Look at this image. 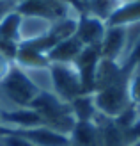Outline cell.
<instances>
[{
    "label": "cell",
    "instance_id": "1",
    "mask_svg": "<svg viewBox=\"0 0 140 146\" xmlns=\"http://www.w3.org/2000/svg\"><path fill=\"white\" fill-rule=\"evenodd\" d=\"M39 93L41 91L30 82L25 71L12 64L7 77L0 82V111L30 107Z\"/></svg>",
    "mask_w": 140,
    "mask_h": 146
},
{
    "label": "cell",
    "instance_id": "2",
    "mask_svg": "<svg viewBox=\"0 0 140 146\" xmlns=\"http://www.w3.org/2000/svg\"><path fill=\"white\" fill-rule=\"evenodd\" d=\"M30 109H34L41 116L46 127L53 128L58 134L71 135L73 128L76 125V119L71 112L69 104L60 102L53 93H39L30 104Z\"/></svg>",
    "mask_w": 140,
    "mask_h": 146
},
{
    "label": "cell",
    "instance_id": "3",
    "mask_svg": "<svg viewBox=\"0 0 140 146\" xmlns=\"http://www.w3.org/2000/svg\"><path fill=\"white\" fill-rule=\"evenodd\" d=\"M51 75V93L66 104H71L75 98L83 94V84L80 73L73 62H50Z\"/></svg>",
    "mask_w": 140,
    "mask_h": 146
},
{
    "label": "cell",
    "instance_id": "4",
    "mask_svg": "<svg viewBox=\"0 0 140 146\" xmlns=\"http://www.w3.org/2000/svg\"><path fill=\"white\" fill-rule=\"evenodd\" d=\"M126 82L128 80L114 84V86H108V87H103V89H98V91L92 93L98 114L115 119L131 107L128 89H126Z\"/></svg>",
    "mask_w": 140,
    "mask_h": 146
},
{
    "label": "cell",
    "instance_id": "5",
    "mask_svg": "<svg viewBox=\"0 0 140 146\" xmlns=\"http://www.w3.org/2000/svg\"><path fill=\"white\" fill-rule=\"evenodd\" d=\"M16 11L21 16H39L50 21H57L66 16H78L80 11L62 0H21L16 4Z\"/></svg>",
    "mask_w": 140,
    "mask_h": 146
},
{
    "label": "cell",
    "instance_id": "6",
    "mask_svg": "<svg viewBox=\"0 0 140 146\" xmlns=\"http://www.w3.org/2000/svg\"><path fill=\"white\" fill-rule=\"evenodd\" d=\"M105 31H106V23L103 20L94 18L87 13H80L75 38L83 46H99L103 36H105Z\"/></svg>",
    "mask_w": 140,
    "mask_h": 146
},
{
    "label": "cell",
    "instance_id": "7",
    "mask_svg": "<svg viewBox=\"0 0 140 146\" xmlns=\"http://www.w3.org/2000/svg\"><path fill=\"white\" fill-rule=\"evenodd\" d=\"M45 125L41 116L30 107H20L11 111H0V127L5 130H25Z\"/></svg>",
    "mask_w": 140,
    "mask_h": 146
},
{
    "label": "cell",
    "instance_id": "8",
    "mask_svg": "<svg viewBox=\"0 0 140 146\" xmlns=\"http://www.w3.org/2000/svg\"><path fill=\"white\" fill-rule=\"evenodd\" d=\"M99 61H101L99 46H83V50L73 62L80 73L85 93L94 91V77H96V70H98Z\"/></svg>",
    "mask_w": 140,
    "mask_h": 146
},
{
    "label": "cell",
    "instance_id": "9",
    "mask_svg": "<svg viewBox=\"0 0 140 146\" xmlns=\"http://www.w3.org/2000/svg\"><path fill=\"white\" fill-rule=\"evenodd\" d=\"M124 43H126V27L122 25H106L105 36L99 45V54L103 59L115 61L119 64L122 52H124Z\"/></svg>",
    "mask_w": 140,
    "mask_h": 146
},
{
    "label": "cell",
    "instance_id": "10",
    "mask_svg": "<svg viewBox=\"0 0 140 146\" xmlns=\"http://www.w3.org/2000/svg\"><path fill=\"white\" fill-rule=\"evenodd\" d=\"M18 132L20 135L27 137L34 146H71L69 135L58 134L53 128H50L46 125L34 127V128H25V130H12Z\"/></svg>",
    "mask_w": 140,
    "mask_h": 146
},
{
    "label": "cell",
    "instance_id": "11",
    "mask_svg": "<svg viewBox=\"0 0 140 146\" xmlns=\"http://www.w3.org/2000/svg\"><path fill=\"white\" fill-rule=\"evenodd\" d=\"M128 75L129 73L124 71L115 61L103 59L101 57L98 70H96V77H94V91L108 87V86H114V84H119V82H124V80H128Z\"/></svg>",
    "mask_w": 140,
    "mask_h": 146
},
{
    "label": "cell",
    "instance_id": "12",
    "mask_svg": "<svg viewBox=\"0 0 140 146\" xmlns=\"http://www.w3.org/2000/svg\"><path fill=\"white\" fill-rule=\"evenodd\" d=\"M51 23L46 18L39 16H21L20 21V45L21 43H32L46 36L51 29Z\"/></svg>",
    "mask_w": 140,
    "mask_h": 146
},
{
    "label": "cell",
    "instance_id": "13",
    "mask_svg": "<svg viewBox=\"0 0 140 146\" xmlns=\"http://www.w3.org/2000/svg\"><path fill=\"white\" fill-rule=\"evenodd\" d=\"M82 50L83 45L75 36H71L64 41H58L50 52H46V59L48 62H75V59L80 55Z\"/></svg>",
    "mask_w": 140,
    "mask_h": 146
},
{
    "label": "cell",
    "instance_id": "14",
    "mask_svg": "<svg viewBox=\"0 0 140 146\" xmlns=\"http://www.w3.org/2000/svg\"><path fill=\"white\" fill-rule=\"evenodd\" d=\"M69 139L71 146H101L99 127L94 121H76Z\"/></svg>",
    "mask_w": 140,
    "mask_h": 146
},
{
    "label": "cell",
    "instance_id": "15",
    "mask_svg": "<svg viewBox=\"0 0 140 146\" xmlns=\"http://www.w3.org/2000/svg\"><path fill=\"white\" fill-rule=\"evenodd\" d=\"M140 21V0H128L117 5L112 16L106 20V25H131Z\"/></svg>",
    "mask_w": 140,
    "mask_h": 146
},
{
    "label": "cell",
    "instance_id": "16",
    "mask_svg": "<svg viewBox=\"0 0 140 146\" xmlns=\"http://www.w3.org/2000/svg\"><path fill=\"white\" fill-rule=\"evenodd\" d=\"M14 64L21 70H30V68H43V66H50V62L46 59L45 54L37 52L35 48L28 46V45H20L18 52H16V59Z\"/></svg>",
    "mask_w": 140,
    "mask_h": 146
},
{
    "label": "cell",
    "instance_id": "17",
    "mask_svg": "<svg viewBox=\"0 0 140 146\" xmlns=\"http://www.w3.org/2000/svg\"><path fill=\"white\" fill-rule=\"evenodd\" d=\"M69 107H71V112H73L76 121H94L96 114H98L96 105H94L92 93L80 94L78 98H75L69 104Z\"/></svg>",
    "mask_w": 140,
    "mask_h": 146
},
{
    "label": "cell",
    "instance_id": "18",
    "mask_svg": "<svg viewBox=\"0 0 140 146\" xmlns=\"http://www.w3.org/2000/svg\"><path fill=\"white\" fill-rule=\"evenodd\" d=\"M20 21H21V14L16 9L7 13L0 20V39L20 43Z\"/></svg>",
    "mask_w": 140,
    "mask_h": 146
},
{
    "label": "cell",
    "instance_id": "19",
    "mask_svg": "<svg viewBox=\"0 0 140 146\" xmlns=\"http://www.w3.org/2000/svg\"><path fill=\"white\" fill-rule=\"evenodd\" d=\"M121 2L117 0H87L83 5V13L91 14L94 18H99L106 23V20L112 16V13L117 9Z\"/></svg>",
    "mask_w": 140,
    "mask_h": 146
},
{
    "label": "cell",
    "instance_id": "20",
    "mask_svg": "<svg viewBox=\"0 0 140 146\" xmlns=\"http://www.w3.org/2000/svg\"><path fill=\"white\" fill-rule=\"evenodd\" d=\"M25 75L30 78V82L37 87L41 93H51V75H50V66L43 68H30L23 70Z\"/></svg>",
    "mask_w": 140,
    "mask_h": 146
},
{
    "label": "cell",
    "instance_id": "21",
    "mask_svg": "<svg viewBox=\"0 0 140 146\" xmlns=\"http://www.w3.org/2000/svg\"><path fill=\"white\" fill-rule=\"evenodd\" d=\"M126 89H128V96H129L131 105L140 107V75H137L135 71H129Z\"/></svg>",
    "mask_w": 140,
    "mask_h": 146
},
{
    "label": "cell",
    "instance_id": "22",
    "mask_svg": "<svg viewBox=\"0 0 140 146\" xmlns=\"http://www.w3.org/2000/svg\"><path fill=\"white\" fill-rule=\"evenodd\" d=\"M0 146H34L27 137L20 135L18 132H12V130H5V132L0 135Z\"/></svg>",
    "mask_w": 140,
    "mask_h": 146
},
{
    "label": "cell",
    "instance_id": "23",
    "mask_svg": "<svg viewBox=\"0 0 140 146\" xmlns=\"http://www.w3.org/2000/svg\"><path fill=\"white\" fill-rule=\"evenodd\" d=\"M137 64H140V38L137 39V43L133 45V48L129 50V54H128L126 59H124V62H122L121 68H122L124 71L129 73L131 70L137 66Z\"/></svg>",
    "mask_w": 140,
    "mask_h": 146
},
{
    "label": "cell",
    "instance_id": "24",
    "mask_svg": "<svg viewBox=\"0 0 140 146\" xmlns=\"http://www.w3.org/2000/svg\"><path fill=\"white\" fill-rule=\"evenodd\" d=\"M18 46H20V43L7 41V39H0V55H4L5 59H9V61L14 62V59H16V52H18Z\"/></svg>",
    "mask_w": 140,
    "mask_h": 146
},
{
    "label": "cell",
    "instance_id": "25",
    "mask_svg": "<svg viewBox=\"0 0 140 146\" xmlns=\"http://www.w3.org/2000/svg\"><path fill=\"white\" fill-rule=\"evenodd\" d=\"M12 61H9V59H5L4 55H0V82L7 77V73L11 71V68H12Z\"/></svg>",
    "mask_w": 140,
    "mask_h": 146
},
{
    "label": "cell",
    "instance_id": "26",
    "mask_svg": "<svg viewBox=\"0 0 140 146\" xmlns=\"http://www.w3.org/2000/svg\"><path fill=\"white\" fill-rule=\"evenodd\" d=\"M16 9V0H2L0 2V20H2L7 13Z\"/></svg>",
    "mask_w": 140,
    "mask_h": 146
},
{
    "label": "cell",
    "instance_id": "27",
    "mask_svg": "<svg viewBox=\"0 0 140 146\" xmlns=\"http://www.w3.org/2000/svg\"><path fill=\"white\" fill-rule=\"evenodd\" d=\"M62 2L69 4L71 7H75V9H76V11H80V13H83V5L80 4V0H62Z\"/></svg>",
    "mask_w": 140,
    "mask_h": 146
},
{
    "label": "cell",
    "instance_id": "28",
    "mask_svg": "<svg viewBox=\"0 0 140 146\" xmlns=\"http://www.w3.org/2000/svg\"><path fill=\"white\" fill-rule=\"evenodd\" d=\"M128 146H140V139H135V141H131Z\"/></svg>",
    "mask_w": 140,
    "mask_h": 146
},
{
    "label": "cell",
    "instance_id": "29",
    "mask_svg": "<svg viewBox=\"0 0 140 146\" xmlns=\"http://www.w3.org/2000/svg\"><path fill=\"white\" fill-rule=\"evenodd\" d=\"M131 71H135V73H137V75H140V64H137V66H135L133 70H131Z\"/></svg>",
    "mask_w": 140,
    "mask_h": 146
},
{
    "label": "cell",
    "instance_id": "30",
    "mask_svg": "<svg viewBox=\"0 0 140 146\" xmlns=\"http://www.w3.org/2000/svg\"><path fill=\"white\" fill-rule=\"evenodd\" d=\"M85 2H87V0H80V4H82V5H85Z\"/></svg>",
    "mask_w": 140,
    "mask_h": 146
},
{
    "label": "cell",
    "instance_id": "31",
    "mask_svg": "<svg viewBox=\"0 0 140 146\" xmlns=\"http://www.w3.org/2000/svg\"><path fill=\"white\" fill-rule=\"evenodd\" d=\"M117 2H121V4H122V2H128V0H117Z\"/></svg>",
    "mask_w": 140,
    "mask_h": 146
},
{
    "label": "cell",
    "instance_id": "32",
    "mask_svg": "<svg viewBox=\"0 0 140 146\" xmlns=\"http://www.w3.org/2000/svg\"><path fill=\"white\" fill-rule=\"evenodd\" d=\"M137 109H138V118H140V107H137Z\"/></svg>",
    "mask_w": 140,
    "mask_h": 146
},
{
    "label": "cell",
    "instance_id": "33",
    "mask_svg": "<svg viewBox=\"0 0 140 146\" xmlns=\"http://www.w3.org/2000/svg\"><path fill=\"white\" fill-rule=\"evenodd\" d=\"M0 2H2V0H0Z\"/></svg>",
    "mask_w": 140,
    "mask_h": 146
}]
</instances>
